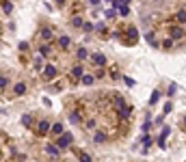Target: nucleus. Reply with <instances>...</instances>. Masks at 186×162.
Returning a JSON list of instances; mask_svg holds the SVG:
<instances>
[{
  "label": "nucleus",
  "instance_id": "39448f33",
  "mask_svg": "<svg viewBox=\"0 0 186 162\" xmlns=\"http://www.w3.org/2000/svg\"><path fill=\"white\" fill-rule=\"evenodd\" d=\"M50 130H52V127H50V123H48V121H39V125H37V132H39V136H46Z\"/></svg>",
  "mask_w": 186,
  "mask_h": 162
},
{
  "label": "nucleus",
  "instance_id": "f704fd0d",
  "mask_svg": "<svg viewBox=\"0 0 186 162\" xmlns=\"http://www.w3.org/2000/svg\"><path fill=\"white\" fill-rule=\"evenodd\" d=\"M22 123H24V125H30V115H26V117L22 119Z\"/></svg>",
  "mask_w": 186,
  "mask_h": 162
},
{
  "label": "nucleus",
  "instance_id": "7ed1b4c3",
  "mask_svg": "<svg viewBox=\"0 0 186 162\" xmlns=\"http://www.w3.org/2000/svg\"><path fill=\"white\" fill-rule=\"evenodd\" d=\"M91 63L97 65V67H104L106 65V56L104 54H91Z\"/></svg>",
  "mask_w": 186,
  "mask_h": 162
},
{
  "label": "nucleus",
  "instance_id": "2eb2a0df",
  "mask_svg": "<svg viewBox=\"0 0 186 162\" xmlns=\"http://www.w3.org/2000/svg\"><path fill=\"white\" fill-rule=\"evenodd\" d=\"M46 151L50 154V156H58V147H56V145H48Z\"/></svg>",
  "mask_w": 186,
  "mask_h": 162
},
{
  "label": "nucleus",
  "instance_id": "4be33fe9",
  "mask_svg": "<svg viewBox=\"0 0 186 162\" xmlns=\"http://www.w3.org/2000/svg\"><path fill=\"white\" fill-rule=\"evenodd\" d=\"M87 56H89V52H87V48H80V50H78V58L82 61V58H87Z\"/></svg>",
  "mask_w": 186,
  "mask_h": 162
},
{
  "label": "nucleus",
  "instance_id": "5701e85b",
  "mask_svg": "<svg viewBox=\"0 0 186 162\" xmlns=\"http://www.w3.org/2000/svg\"><path fill=\"white\" fill-rule=\"evenodd\" d=\"M58 45H61V48H67V45H69V37H61V39H58Z\"/></svg>",
  "mask_w": 186,
  "mask_h": 162
},
{
  "label": "nucleus",
  "instance_id": "aec40b11",
  "mask_svg": "<svg viewBox=\"0 0 186 162\" xmlns=\"http://www.w3.org/2000/svg\"><path fill=\"white\" fill-rule=\"evenodd\" d=\"M2 9H4V13H11V9H13V4H11L9 0H4V2H2Z\"/></svg>",
  "mask_w": 186,
  "mask_h": 162
},
{
  "label": "nucleus",
  "instance_id": "ddd939ff",
  "mask_svg": "<svg viewBox=\"0 0 186 162\" xmlns=\"http://www.w3.org/2000/svg\"><path fill=\"white\" fill-rule=\"evenodd\" d=\"M76 156H78V160H80V162H91V156L85 154V151H76Z\"/></svg>",
  "mask_w": 186,
  "mask_h": 162
},
{
  "label": "nucleus",
  "instance_id": "20e7f679",
  "mask_svg": "<svg viewBox=\"0 0 186 162\" xmlns=\"http://www.w3.org/2000/svg\"><path fill=\"white\" fill-rule=\"evenodd\" d=\"M171 134V127H162V132H160V138H158V147H165V143H167V136Z\"/></svg>",
  "mask_w": 186,
  "mask_h": 162
},
{
  "label": "nucleus",
  "instance_id": "1a4fd4ad",
  "mask_svg": "<svg viewBox=\"0 0 186 162\" xmlns=\"http://www.w3.org/2000/svg\"><path fill=\"white\" fill-rule=\"evenodd\" d=\"M149 145H151V138H149V134H143V154H147Z\"/></svg>",
  "mask_w": 186,
  "mask_h": 162
},
{
  "label": "nucleus",
  "instance_id": "f3484780",
  "mask_svg": "<svg viewBox=\"0 0 186 162\" xmlns=\"http://www.w3.org/2000/svg\"><path fill=\"white\" fill-rule=\"evenodd\" d=\"M24 91H26V84H24V82H20V84H15V93H17V95H22Z\"/></svg>",
  "mask_w": 186,
  "mask_h": 162
},
{
  "label": "nucleus",
  "instance_id": "6ab92c4d",
  "mask_svg": "<svg viewBox=\"0 0 186 162\" xmlns=\"http://www.w3.org/2000/svg\"><path fill=\"white\" fill-rule=\"evenodd\" d=\"M145 37H147V41H149V43H151L154 48H158V43H156V37H154V33H147Z\"/></svg>",
  "mask_w": 186,
  "mask_h": 162
},
{
  "label": "nucleus",
  "instance_id": "72a5a7b5",
  "mask_svg": "<svg viewBox=\"0 0 186 162\" xmlns=\"http://www.w3.org/2000/svg\"><path fill=\"white\" fill-rule=\"evenodd\" d=\"M20 50H22V52H26V50H28V43H26V41H22V43H20Z\"/></svg>",
  "mask_w": 186,
  "mask_h": 162
},
{
  "label": "nucleus",
  "instance_id": "f03ea898",
  "mask_svg": "<svg viewBox=\"0 0 186 162\" xmlns=\"http://www.w3.org/2000/svg\"><path fill=\"white\" fill-rule=\"evenodd\" d=\"M69 145H72V134H61L58 141H56V147H58V149H65V147H69Z\"/></svg>",
  "mask_w": 186,
  "mask_h": 162
},
{
  "label": "nucleus",
  "instance_id": "9b49d317",
  "mask_svg": "<svg viewBox=\"0 0 186 162\" xmlns=\"http://www.w3.org/2000/svg\"><path fill=\"white\" fill-rule=\"evenodd\" d=\"M158 100H160V91L156 89V91L151 93V97H149V106H154V104H158Z\"/></svg>",
  "mask_w": 186,
  "mask_h": 162
},
{
  "label": "nucleus",
  "instance_id": "f8f14e48",
  "mask_svg": "<svg viewBox=\"0 0 186 162\" xmlns=\"http://www.w3.org/2000/svg\"><path fill=\"white\" fill-rule=\"evenodd\" d=\"M93 138H95V143H97V145L106 143V134H104V132H95V136H93Z\"/></svg>",
  "mask_w": 186,
  "mask_h": 162
},
{
  "label": "nucleus",
  "instance_id": "9d476101",
  "mask_svg": "<svg viewBox=\"0 0 186 162\" xmlns=\"http://www.w3.org/2000/svg\"><path fill=\"white\" fill-rule=\"evenodd\" d=\"M72 76H74V78H80V80H82V65H76V67L72 69Z\"/></svg>",
  "mask_w": 186,
  "mask_h": 162
},
{
  "label": "nucleus",
  "instance_id": "b1692460",
  "mask_svg": "<svg viewBox=\"0 0 186 162\" xmlns=\"http://www.w3.org/2000/svg\"><path fill=\"white\" fill-rule=\"evenodd\" d=\"M178 20H180V22H186V9H180V11H178Z\"/></svg>",
  "mask_w": 186,
  "mask_h": 162
},
{
  "label": "nucleus",
  "instance_id": "0eeeda50",
  "mask_svg": "<svg viewBox=\"0 0 186 162\" xmlns=\"http://www.w3.org/2000/svg\"><path fill=\"white\" fill-rule=\"evenodd\" d=\"M171 37H173V39H182V37H184V30H182L180 26H173V28H171Z\"/></svg>",
  "mask_w": 186,
  "mask_h": 162
},
{
  "label": "nucleus",
  "instance_id": "423d86ee",
  "mask_svg": "<svg viewBox=\"0 0 186 162\" xmlns=\"http://www.w3.org/2000/svg\"><path fill=\"white\" fill-rule=\"evenodd\" d=\"M115 108H117L119 113H121L123 108H128V106H126V100H123V97H119V95H115Z\"/></svg>",
  "mask_w": 186,
  "mask_h": 162
},
{
  "label": "nucleus",
  "instance_id": "dca6fc26",
  "mask_svg": "<svg viewBox=\"0 0 186 162\" xmlns=\"http://www.w3.org/2000/svg\"><path fill=\"white\" fill-rule=\"evenodd\" d=\"M69 119H72V123H80V113H78V110H74V113L69 115Z\"/></svg>",
  "mask_w": 186,
  "mask_h": 162
},
{
  "label": "nucleus",
  "instance_id": "c85d7f7f",
  "mask_svg": "<svg viewBox=\"0 0 186 162\" xmlns=\"http://www.w3.org/2000/svg\"><path fill=\"white\" fill-rule=\"evenodd\" d=\"M82 28H85V30H87V33H89V30H93V28H95V26H93L91 22H85V26H82Z\"/></svg>",
  "mask_w": 186,
  "mask_h": 162
},
{
  "label": "nucleus",
  "instance_id": "58836bf2",
  "mask_svg": "<svg viewBox=\"0 0 186 162\" xmlns=\"http://www.w3.org/2000/svg\"><path fill=\"white\" fill-rule=\"evenodd\" d=\"M184 125H186V117H184Z\"/></svg>",
  "mask_w": 186,
  "mask_h": 162
},
{
  "label": "nucleus",
  "instance_id": "cd10ccee",
  "mask_svg": "<svg viewBox=\"0 0 186 162\" xmlns=\"http://www.w3.org/2000/svg\"><path fill=\"white\" fill-rule=\"evenodd\" d=\"M123 82H126L128 86H134V84H137V82L132 80V78H128V76H123Z\"/></svg>",
  "mask_w": 186,
  "mask_h": 162
},
{
  "label": "nucleus",
  "instance_id": "f257e3e1",
  "mask_svg": "<svg viewBox=\"0 0 186 162\" xmlns=\"http://www.w3.org/2000/svg\"><path fill=\"white\" fill-rule=\"evenodd\" d=\"M137 39H139V30L130 26V28L126 30V45H134V43H137Z\"/></svg>",
  "mask_w": 186,
  "mask_h": 162
},
{
  "label": "nucleus",
  "instance_id": "4c0bfd02",
  "mask_svg": "<svg viewBox=\"0 0 186 162\" xmlns=\"http://www.w3.org/2000/svg\"><path fill=\"white\" fill-rule=\"evenodd\" d=\"M97 2H100V0H91V4H97Z\"/></svg>",
  "mask_w": 186,
  "mask_h": 162
},
{
  "label": "nucleus",
  "instance_id": "c756f323",
  "mask_svg": "<svg viewBox=\"0 0 186 162\" xmlns=\"http://www.w3.org/2000/svg\"><path fill=\"white\" fill-rule=\"evenodd\" d=\"M7 84H9V80H7V78H4V76H0V89H4V86H7Z\"/></svg>",
  "mask_w": 186,
  "mask_h": 162
},
{
  "label": "nucleus",
  "instance_id": "2f4dec72",
  "mask_svg": "<svg viewBox=\"0 0 186 162\" xmlns=\"http://www.w3.org/2000/svg\"><path fill=\"white\" fill-rule=\"evenodd\" d=\"M171 108H173V104H171V102H167V104H165V115H167V113H171Z\"/></svg>",
  "mask_w": 186,
  "mask_h": 162
},
{
  "label": "nucleus",
  "instance_id": "a211bd4d",
  "mask_svg": "<svg viewBox=\"0 0 186 162\" xmlns=\"http://www.w3.org/2000/svg\"><path fill=\"white\" fill-rule=\"evenodd\" d=\"M52 134H63V125L61 123H54L52 125Z\"/></svg>",
  "mask_w": 186,
  "mask_h": 162
},
{
  "label": "nucleus",
  "instance_id": "7c9ffc66",
  "mask_svg": "<svg viewBox=\"0 0 186 162\" xmlns=\"http://www.w3.org/2000/svg\"><path fill=\"white\" fill-rule=\"evenodd\" d=\"M175 91H178V86H175V84H171V86H169V97H171V95H175Z\"/></svg>",
  "mask_w": 186,
  "mask_h": 162
},
{
  "label": "nucleus",
  "instance_id": "412c9836",
  "mask_svg": "<svg viewBox=\"0 0 186 162\" xmlns=\"http://www.w3.org/2000/svg\"><path fill=\"white\" fill-rule=\"evenodd\" d=\"M72 24H74L76 28H82V26H85V22H82L80 17H74V20H72Z\"/></svg>",
  "mask_w": 186,
  "mask_h": 162
},
{
  "label": "nucleus",
  "instance_id": "e433bc0d",
  "mask_svg": "<svg viewBox=\"0 0 186 162\" xmlns=\"http://www.w3.org/2000/svg\"><path fill=\"white\" fill-rule=\"evenodd\" d=\"M63 2H65V0H56V4H63Z\"/></svg>",
  "mask_w": 186,
  "mask_h": 162
},
{
  "label": "nucleus",
  "instance_id": "4468645a",
  "mask_svg": "<svg viewBox=\"0 0 186 162\" xmlns=\"http://www.w3.org/2000/svg\"><path fill=\"white\" fill-rule=\"evenodd\" d=\"M117 7H119V13H121L123 17L130 15V7H128V4H117Z\"/></svg>",
  "mask_w": 186,
  "mask_h": 162
},
{
  "label": "nucleus",
  "instance_id": "c9c22d12",
  "mask_svg": "<svg viewBox=\"0 0 186 162\" xmlns=\"http://www.w3.org/2000/svg\"><path fill=\"white\" fill-rule=\"evenodd\" d=\"M128 2H130V0H119L117 4H128Z\"/></svg>",
  "mask_w": 186,
  "mask_h": 162
},
{
  "label": "nucleus",
  "instance_id": "6e6552de",
  "mask_svg": "<svg viewBox=\"0 0 186 162\" xmlns=\"http://www.w3.org/2000/svg\"><path fill=\"white\" fill-rule=\"evenodd\" d=\"M44 74H46V78H52V76H56V67H54V65H46Z\"/></svg>",
  "mask_w": 186,
  "mask_h": 162
},
{
  "label": "nucleus",
  "instance_id": "473e14b6",
  "mask_svg": "<svg viewBox=\"0 0 186 162\" xmlns=\"http://www.w3.org/2000/svg\"><path fill=\"white\" fill-rule=\"evenodd\" d=\"M48 54H50V48L44 45V48H41V56H48Z\"/></svg>",
  "mask_w": 186,
  "mask_h": 162
},
{
  "label": "nucleus",
  "instance_id": "393cba45",
  "mask_svg": "<svg viewBox=\"0 0 186 162\" xmlns=\"http://www.w3.org/2000/svg\"><path fill=\"white\" fill-rule=\"evenodd\" d=\"M93 80H95L93 76H82V84H87V86H89V84H93Z\"/></svg>",
  "mask_w": 186,
  "mask_h": 162
},
{
  "label": "nucleus",
  "instance_id": "ea45409f",
  "mask_svg": "<svg viewBox=\"0 0 186 162\" xmlns=\"http://www.w3.org/2000/svg\"><path fill=\"white\" fill-rule=\"evenodd\" d=\"M106 2H113V0H106Z\"/></svg>",
  "mask_w": 186,
  "mask_h": 162
},
{
  "label": "nucleus",
  "instance_id": "bb28decb",
  "mask_svg": "<svg viewBox=\"0 0 186 162\" xmlns=\"http://www.w3.org/2000/svg\"><path fill=\"white\" fill-rule=\"evenodd\" d=\"M35 67H37V69H41V67H44V61H41V56H37V58H35Z\"/></svg>",
  "mask_w": 186,
  "mask_h": 162
},
{
  "label": "nucleus",
  "instance_id": "a878e982",
  "mask_svg": "<svg viewBox=\"0 0 186 162\" xmlns=\"http://www.w3.org/2000/svg\"><path fill=\"white\" fill-rule=\"evenodd\" d=\"M41 37H44V39H52V30H50V28H44Z\"/></svg>",
  "mask_w": 186,
  "mask_h": 162
}]
</instances>
